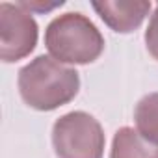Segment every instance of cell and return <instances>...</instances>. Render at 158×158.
Listing matches in <instances>:
<instances>
[{"instance_id": "5b68a950", "label": "cell", "mask_w": 158, "mask_h": 158, "mask_svg": "<svg viewBox=\"0 0 158 158\" xmlns=\"http://www.w3.org/2000/svg\"><path fill=\"white\" fill-rule=\"evenodd\" d=\"M93 10L99 17L117 34H130L134 32L149 15L151 2L145 0H132V2H93Z\"/></svg>"}, {"instance_id": "3957f363", "label": "cell", "mask_w": 158, "mask_h": 158, "mask_svg": "<svg viewBox=\"0 0 158 158\" xmlns=\"http://www.w3.org/2000/svg\"><path fill=\"white\" fill-rule=\"evenodd\" d=\"M104 132L86 112H69L52 127V147L58 158H102Z\"/></svg>"}, {"instance_id": "9c48e42d", "label": "cell", "mask_w": 158, "mask_h": 158, "mask_svg": "<svg viewBox=\"0 0 158 158\" xmlns=\"http://www.w3.org/2000/svg\"><path fill=\"white\" fill-rule=\"evenodd\" d=\"M63 2H58V4H37V2H19V6H23L26 11H50L58 6H61Z\"/></svg>"}, {"instance_id": "ba28073f", "label": "cell", "mask_w": 158, "mask_h": 158, "mask_svg": "<svg viewBox=\"0 0 158 158\" xmlns=\"http://www.w3.org/2000/svg\"><path fill=\"white\" fill-rule=\"evenodd\" d=\"M145 45H147L149 54L154 60H158V6L154 8V13L151 17L149 28L145 32Z\"/></svg>"}, {"instance_id": "6da1fadb", "label": "cell", "mask_w": 158, "mask_h": 158, "mask_svg": "<svg viewBox=\"0 0 158 158\" xmlns=\"http://www.w3.org/2000/svg\"><path fill=\"white\" fill-rule=\"evenodd\" d=\"M17 86L23 101L39 112L71 102L80 88L78 73L48 56H37L19 71Z\"/></svg>"}, {"instance_id": "277c9868", "label": "cell", "mask_w": 158, "mask_h": 158, "mask_svg": "<svg viewBox=\"0 0 158 158\" xmlns=\"http://www.w3.org/2000/svg\"><path fill=\"white\" fill-rule=\"evenodd\" d=\"M37 43V24L19 4H0V58L6 63L28 56Z\"/></svg>"}, {"instance_id": "7a4b0ae2", "label": "cell", "mask_w": 158, "mask_h": 158, "mask_svg": "<svg viewBox=\"0 0 158 158\" xmlns=\"http://www.w3.org/2000/svg\"><path fill=\"white\" fill-rule=\"evenodd\" d=\"M45 45L56 61L76 65L95 61L104 50L101 32L82 13H63L56 17L47 26Z\"/></svg>"}, {"instance_id": "52a82bcc", "label": "cell", "mask_w": 158, "mask_h": 158, "mask_svg": "<svg viewBox=\"0 0 158 158\" xmlns=\"http://www.w3.org/2000/svg\"><path fill=\"white\" fill-rule=\"evenodd\" d=\"M136 130L152 145H158V93L145 95L134 110Z\"/></svg>"}, {"instance_id": "8992f818", "label": "cell", "mask_w": 158, "mask_h": 158, "mask_svg": "<svg viewBox=\"0 0 158 158\" xmlns=\"http://www.w3.org/2000/svg\"><path fill=\"white\" fill-rule=\"evenodd\" d=\"M110 158H158V145L147 141L138 130L123 127L114 136Z\"/></svg>"}]
</instances>
